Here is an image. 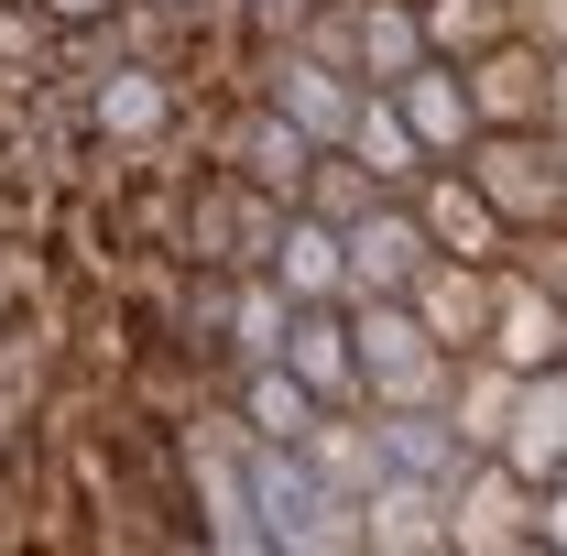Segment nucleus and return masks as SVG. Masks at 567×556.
Here are the masks:
<instances>
[{
    "label": "nucleus",
    "instance_id": "9b49d317",
    "mask_svg": "<svg viewBox=\"0 0 567 556\" xmlns=\"http://www.w3.org/2000/svg\"><path fill=\"white\" fill-rule=\"evenodd\" d=\"M404 197H415V218H425L436 251H458V262H502V251H513V229H502V208L470 186V164H425Z\"/></svg>",
    "mask_w": 567,
    "mask_h": 556
},
{
    "label": "nucleus",
    "instance_id": "a211bd4d",
    "mask_svg": "<svg viewBox=\"0 0 567 556\" xmlns=\"http://www.w3.org/2000/svg\"><path fill=\"white\" fill-rule=\"evenodd\" d=\"M513 393H524V371H513V360H492V349H470V360L447 371V425H458V447H470V459H492V447H502Z\"/></svg>",
    "mask_w": 567,
    "mask_h": 556
},
{
    "label": "nucleus",
    "instance_id": "4be33fe9",
    "mask_svg": "<svg viewBox=\"0 0 567 556\" xmlns=\"http://www.w3.org/2000/svg\"><path fill=\"white\" fill-rule=\"evenodd\" d=\"M371 197H393L371 164H360L350 142H317V164H306V186H295V208L328 218V229H350V218H371Z\"/></svg>",
    "mask_w": 567,
    "mask_h": 556
},
{
    "label": "nucleus",
    "instance_id": "2eb2a0df",
    "mask_svg": "<svg viewBox=\"0 0 567 556\" xmlns=\"http://www.w3.org/2000/svg\"><path fill=\"white\" fill-rule=\"evenodd\" d=\"M393 110L415 121L425 164H458V153H470V132H481V110H470V76L447 66V55H425V66L393 76Z\"/></svg>",
    "mask_w": 567,
    "mask_h": 556
},
{
    "label": "nucleus",
    "instance_id": "0eeeda50",
    "mask_svg": "<svg viewBox=\"0 0 567 556\" xmlns=\"http://www.w3.org/2000/svg\"><path fill=\"white\" fill-rule=\"evenodd\" d=\"M360 556H447V481L382 470L360 491Z\"/></svg>",
    "mask_w": 567,
    "mask_h": 556
},
{
    "label": "nucleus",
    "instance_id": "f03ea898",
    "mask_svg": "<svg viewBox=\"0 0 567 556\" xmlns=\"http://www.w3.org/2000/svg\"><path fill=\"white\" fill-rule=\"evenodd\" d=\"M470 186L502 208V229H546L567 218V142L546 121H524V132H470Z\"/></svg>",
    "mask_w": 567,
    "mask_h": 556
},
{
    "label": "nucleus",
    "instance_id": "c85d7f7f",
    "mask_svg": "<svg viewBox=\"0 0 567 556\" xmlns=\"http://www.w3.org/2000/svg\"><path fill=\"white\" fill-rule=\"evenodd\" d=\"M0 339H11V317H0Z\"/></svg>",
    "mask_w": 567,
    "mask_h": 556
},
{
    "label": "nucleus",
    "instance_id": "aec40b11",
    "mask_svg": "<svg viewBox=\"0 0 567 556\" xmlns=\"http://www.w3.org/2000/svg\"><path fill=\"white\" fill-rule=\"evenodd\" d=\"M350 66H360V87H393L404 66H425L415 0H350Z\"/></svg>",
    "mask_w": 567,
    "mask_h": 556
},
{
    "label": "nucleus",
    "instance_id": "f257e3e1",
    "mask_svg": "<svg viewBox=\"0 0 567 556\" xmlns=\"http://www.w3.org/2000/svg\"><path fill=\"white\" fill-rule=\"evenodd\" d=\"M350 339H360V404L404 415V404H447V349L425 339V317L404 295H350Z\"/></svg>",
    "mask_w": 567,
    "mask_h": 556
},
{
    "label": "nucleus",
    "instance_id": "6e6552de",
    "mask_svg": "<svg viewBox=\"0 0 567 556\" xmlns=\"http://www.w3.org/2000/svg\"><path fill=\"white\" fill-rule=\"evenodd\" d=\"M208 164H229V175H251V186H274L284 208H295V186H306V164H317V142H306V132H295V121L274 110V99L251 87V99H240V110L218 121V153H208Z\"/></svg>",
    "mask_w": 567,
    "mask_h": 556
},
{
    "label": "nucleus",
    "instance_id": "dca6fc26",
    "mask_svg": "<svg viewBox=\"0 0 567 556\" xmlns=\"http://www.w3.org/2000/svg\"><path fill=\"white\" fill-rule=\"evenodd\" d=\"M262 274H274L295 306H339V295H350V229L284 208V240H274V262H262Z\"/></svg>",
    "mask_w": 567,
    "mask_h": 556
},
{
    "label": "nucleus",
    "instance_id": "7ed1b4c3",
    "mask_svg": "<svg viewBox=\"0 0 567 556\" xmlns=\"http://www.w3.org/2000/svg\"><path fill=\"white\" fill-rule=\"evenodd\" d=\"M447 556H546V491L502 459H470L447 481Z\"/></svg>",
    "mask_w": 567,
    "mask_h": 556
},
{
    "label": "nucleus",
    "instance_id": "423d86ee",
    "mask_svg": "<svg viewBox=\"0 0 567 556\" xmlns=\"http://www.w3.org/2000/svg\"><path fill=\"white\" fill-rule=\"evenodd\" d=\"M492 274H502V262H458V251H425V262H415V284H404V306L425 317V339L447 349V360L492 349Z\"/></svg>",
    "mask_w": 567,
    "mask_h": 556
},
{
    "label": "nucleus",
    "instance_id": "1a4fd4ad",
    "mask_svg": "<svg viewBox=\"0 0 567 556\" xmlns=\"http://www.w3.org/2000/svg\"><path fill=\"white\" fill-rule=\"evenodd\" d=\"M492 459L513 470V481H535V491H567V360L524 371V393H513V425H502Z\"/></svg>",
    "mask_w": 567,
    "mask_h": 556
},
{
    "label": "nucleus",
    "instance_id": "f3484780",
    "mask_svg": "<svg viewBox=\"0 0 567 556\" xmlns=\"http://www.w3.org/2000/svg\"><path fill=\"white\" fill-rule=\"evenodd\" d=\"M295 447H306V470H317V481L350 491V502L382 481V470H393V459H382V425H371V404H317V425H306Z\"/></svg>",
    "mask_w": 567,
    "mask_h": 556
},
{
    "label": "nucleus",
    "instance_id": "9d476101",
    "mask_svg": "<svg viewBox=\"0 0 567 556\" xmlns=\"http://www.w3.org/2000/svg\"><path fill=\"white\" fill-rule=\"evenodd\" d=\"M458 76H470V110H481V132H524V121H546V44L513 22L502 44H481V55H458Z\"/></svg>",
    "mask_w": 567,
    "mask_h": 556
},
{
    "label": "nucleus",
    "instance_id": "6ab92c4d",
    "mask_svg": "<svg viewBox=\"0 0 567 556\" xmlns=\"http://www.w3.org/2000/svg\"><path fill=\"white\" fill-rule=\"evenodd\" d=\"M218 393H229V415L251 425V436H284V447H295V436L317 425V393H306V382H295L284 360H240V371H229Z\"/></svg>",
    "mask_w": 567,
    "mask_h": 556
},
{
    "label": "nucleus",
    "instance_id": "cd10ccee",
    "mask_svg": "<svg viewBox=\"0 0 567 556\" xmlns=\"http://www.w3.org/2000/svg\"><path fill=\"white\" fill-rule=\"evenodd\" d=\"M546 132H567V44H546Z\"/></svg>",
    "mask_w": 567,
    "mask_h": 556
},
{
    "label": "nucleus",
    "instance_id": "20e7f679",
    "mask_svg": "<svg viewBox=\"0 0 567 556\" xmlns=\"http://www.w3.org/2000/svg\"><path fill=\"white\" fill-rule=\"evenodd\" d=\"M186 121V76L175 66H142V55H110V76L87 87V132L110 153H164Z\"/></svg>",
    "mask_w": 567,
    "mask_h": 556
},
{
    "label": "nucleus",
    "instance_id": "ddd939ff",
    "mask_svg": "<svg viewBox=\"0 0 567 556\" xmlns=\"http://www.w3.org/2000/svg\"><path fill=\"white\" fill-rule=\"evenodd\" d=\"M274 360L306 382V393H317V404H360V339H350V306H295Z\"/></svg>",
    "mask_w": 567,
    "mask_h": 556
},
{
    "label": "nucleus",
    "instance_id": "f8f14e48",
    "mask_svg": "<svg viewBox=\"0 0 567 556\" xmlns=\"http://www.w3.org/2000/svg\"><path fill=\"white\" fill-rule=\"evenodd\" d=\"M425 251H436V240H425L415 197H371V218H350V295H404ZM350 295H339V306H350Z\"/></svg>",
    "mask_w": 567,
    "mask_h": 556
},
{
    "label": "nucleus",
    "instance_id": "393cba45",
    "mask_svg": "<svg viewBox=\"0 0 567 556\" xmlns=\"http://www.w3.org/2000/svg\"><path fill=\"white\" fill-rule=\"evenodd\" d=\"M513 274H535L546 295L567 306V218H546V229H513V251H502Z\"/></svg>",
    "mask_w": 567,
    "mask_h": 556
},
{
    "label": "nucleus",
    "instance_id": "b1692460",
    "mask_svg": "<svg viewBox=\"0 0 567 556\" xmlns=\"http://www.w3.org/2000/svg\"><path fill=\"white\" fill-rule=\"evenodd\" d=\"M415 22H425V55H481V44H502L513 33V0H415Z\"/></svg>",
    "mask_w": 567,
    "mask_h": 556
},
{
    "label": "nucleus",
    "instance_id": "bb28decb",
    "mask_svg": "<svg viewBox=\"0 0 567 556\" xmlns=\"http://www.w3.org/2000/svg\"><path fill=\"white\" fill-rule=\"evenodd\" d=\"M513 22H524L535 44H567V0H513Z\"/></svg>",
    "mask_w": 567,
    "mask_h": 556
},
{
    "label": "nucleus",
    "instance_id": "412c9836",
    "mask_svg": "<svg viewBox=\"0 0 567 556\" xmlns=\"http://www.w3.org/2000/svg\"><path fill=\"white\" fill-rule=\"evenodd\" d=\"M350 153L382 175V186H393V197L425 175V142H415V121L393 110V87H360V110H350Z\"/></svg>",
    "mask_w": 567,
    "mask_h": 556
},
{
    "label": "nucleus",
    "instance_id": "4468645a",
    "mask_svg": "<svg viewBox=\"0 0 567 556\" xmlns=\"http://www.w3.org/2000/svg\"><path fill=\"white\" fill-rule=\"evenodd\" d=\"M492 360H513V371L567 360V306H557L535 274H513V262L492 274Z\"/></svg>",
    "mask_w": 567,
    "mask_h": 556
},
{
    "label": "nucleus",
    "instance_id": "39448f33",
    "mask_svg": "<svg viewBox=\"0 0 567 556\" xmlns=\"http://www.w3.org/2000/svg\"><path fill=\"white\" fill-rule=\"evenodd\" d=\"M251 87L274 99L306 142H350V110H360V76L306 55V44H251Z\"/></svg>",
    "mask_w": 567,
    "mask_h": 556
},
{
    "label": "nucleus",
    "instance_id": "a878e982",
    "mask_svg": "<svg viewBox=\"0 0 567 556\" xmlns=\"http://www.w3.org/2000/svg\"><path fill=\"white\" fill-rule=\"evenodd\" d=\"M33 11H44V22H55V33H99V22H110V11H121V0H33Z\"/></svg>",
    "mask_w": 567,
    "mask_h": 556
},
{
    "label": "nucleus",
    "instance_id": "5701e85b",
    "mask_svg": "<svg viewBox=\"0 0 567 556\" xmlns=\"http://www.w3.org/2000/svg\"><path fill=\"white\" fill-rule=\"evenodd\" d=\"M284 317H295V295H284L274 274H229V317H218V328H229V371H240V360H274Z\"/></svg>",
    "mask_w": 567,
    "mask_h": 556
}]
</instances>
